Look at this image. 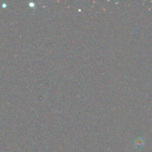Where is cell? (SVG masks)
<instances>
[{
    "mask_svg": "<svg viewBox=\"0 0 152 152\" xmlns=\"http://www.w3.org/2000/svg\"><path fill=\"white\" fill-rule=\"evenodd\" d=\"M28 5L31 8H34L36 6V4L34 2H28Z\"/></svg>",
    "mask_w": 152,
    "mask_h": 152,
    "instance_id": "cell-1",
    "label": "cell"
},
{
    "mask_svg": "<svg viewBox=\"0 0 152 152\" xmlns=\"http://www.w3.org/2000/svg\"><path fill=\"white\" fill-rule=\"evenodd\" d=\"M7 7V4L5 2H4L2 4V8H6Z\"/></svg>",
    "mask_w": 152,
    "mask_h": 152,
    "instance_id": "cell-2",
    "label": "cell"
}]
</instances>
